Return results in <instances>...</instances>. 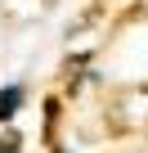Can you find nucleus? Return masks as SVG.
Returning a JSON list of instances; mask_svg holds the SVG:
<instances>
[{
  "mask_svg": "<svg viewBox=\"0 0 148 153\" xmlns=\"http://www.w3.org/2000/svg\"><path fill=\"white\" fill-rule=\"evenodd\" d=\"M18 104H23V90H18V86L0 90V122H9V117L18 113Z\"/></svg>",
  "mask_w": 148,
  "mask_h": 153,
  "instance_id": "nucleus-1",
  "label": "nucleus"
},
{
  "mask_svg": "<svg viewBox=\"0 0 148 153\" xmlns=\"http://www.w3.org/2000/svg\"><path fill=\"white\" fill-rule=\"evenodd\" d=\"M0 153H18V140H9V144H5V149H0Z\"/></svg>",
  "mask_w": 148,
  "mask_h": 153,
  "instance_id": "nucleus-2",
  "label": "nucleus"
}]
</instances>
